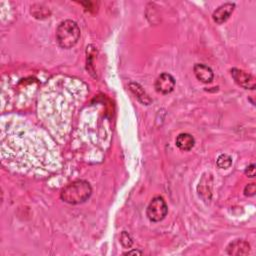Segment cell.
<instances>
[{
    "label": "cell",
    "mask_w": 256,
    "mask_h": 256,
    "mask_svg": "<svg viewBox=\"0 0 256 256\" xmlns=\"http://www.w3.org/2000/svg\"><path fill=\"white\" fill-rule=\"evenodd\" d=\"M92 193L90 184L85 180H76L66 185L61 191V199L69 204L85 202Z\"/></svg>",
    "instance_id": "cell-1"
},
{
    "label": "cell",
    "mask_w": 256,
    "mask_h": 256,
    "mask_svg": "<svg viewBox=\"0 0 256 256\" xmlns=\"http://www.w3.org/2000/svg\"><path fill=\"white\" fill-rule=\"evenodd\" d=\"M80 38V29L75 21L64 20L56 29V40L61 48H72Z\"/></svg>",
    "instance_id": "cell-2"
},
{
    "label": "cell",
    "mask_w": 256,
    "mask_h": 256,
    "mask_svg": "<svg viewBox=\"0 0 256 256\" xmlns=\"http://www.w3.org/2000/svg\"><path fill=\"white\" fill-rule=\"evenodd\" d=\"M168 212V207L165 200L161 196L154 197L146 210L148 219L152 222H159L165 218Z\"/></svg>",
    "instance_id": "cell-3"
},
{
    "label": "cell",
    "mask_w": 256,
    "mask_h": 256,
    "mask_svg": "<svg viewBox=\"0 0 256 256\" xmlns=\"http://www.w3.org/2000/svg\"><path fill=\"white\" fill-rule=\"evenodd\" d=\"M231 76L234 81L244 89H255V78L251 74L238 68H233L231 69Z\"/></svg>",
    "instance_id": "cell-4"
},
{
    "label": "cell",
    "mask_w": 256,
    "mask_h": 256,
    "mask_svg": "<svg viewBox=\"0 0 256 256\" xmlns=\"http://www.w3.org/2000/svg\"><path fill=\"white\" fill-rule=\"evenodd\" d=\"M175 87V79L169 73L160 74L155 81V89L161 94H168L173 91Z\"/></svg>",
    "instance_id": "cell-5"
},
{
    "label": "cell",
    "mask_w": 256,
    "mask_h": 256,
    "mask_svg": "<svg viewBox=\"0 0 256 256\" xmlns=\"http://www.w3.org/2000/svg\"><path fill=\"white\" fill-rule=\"evenodd\" d=\"M234 8H235V4L231 2H227L220 5L212 14V18L214 22H216L217 24H222L225 21H227V19L234 11Z\"/></svg>",
    "instance_id": "cell-6"
},
{
    "label": "cell",
    "mask_w": 256,
    "mask_h": 256,
    "mask_svg": "<svg viewBox=\"0 0 256 256\" xmlns=\"http://www.w3.org/2000/svg\"><path fill=\"white\" fill-rule=\"evenodd\" d=\"M194 74L196 76V78L203 82V83H210L213 80L214 74L212 69L205 65V64H201V63H197L194 65Z\"/></svg>",
    "instance_id": "cell-7"
},
{
    "label": "cell",
    "mask_w": 256,
    "mask_h": 256,
    "mask_svg": "<svg viewBox=\"0 0 256 256\" xmlns=\"http://www.w3.org/2000/svg\"><path fill=\"white\" fill-rule=\"evenodd\" d=\"M250 252V245L243 239H237L227 246L229 255H246Z\"/></svg>",
    "instance_id": "cell-8"
},
{
    "label": "cell",
    "mask_w": 256,
    "mask_h": 256,
    "mask_svg": "<svg viewBox=\"0 0 256 256\" xmlns=\"http://www.w3.org/2000/svg\"><path fill=\"white\" fill-rule=\"evenodd\" d=\"M176 146L182 151H189L195 144L194 137L189 133H181L176 137Z\"/></svg>",
    "instance_id": "cell-9"
},
{
    "label": "cell",
    "mask_w": 256,
    "mask_h": 256,
    "mask_svg": "<svg viewBox=\"0 0 256 256\" xmlns=\"http://www.w3.org/2000/svg\"><path fill=\"white\" fill-rule=\"evenodd\" d=\"M131 91L136 95V97L144 104H148L150 102V99L148 97V95L144 92V90L142 89V87L137 84V83H131L129 85Z\"/></svg>",
    "instance_id": "cell-10"
},
{
    "label": "cell",
    "mask_w": 256,
    "mask_h": 256,
    "mask_svg": "<svg viewBox=\"0 0 256 256\" xmlns=\"http://www.w3.org/2000/svg\"><path fill=\"white\" fill-rule=\"evenodd\" d=\"M232 164V158L228 154H221L217 158V166L221 169H227Z\"/></svg>",
    "instance_id": "cell-11"
},
{
    "label": "cell",
    "mask_w": 256,
    "mask_h": 256,
    "mask_svg": "<svg viewBox=\"0 0 256 256\" xmlns=\"http://www.w3.org/2000/svg\"><path fill=\"white\" fill-rule=\"evenodd\" d=\"M120 239H121V243L123 244L124 247H128V248H129V247L132 245V239H131L130 235L128 234L127 232H125V231L122 232Z\"/></svg>",
    "instance_id": "cell-12"
},
{
    "label": "cell",
    "mask_w": 256,
    "mask_h": 256,
    "mask_svg": "<svg viewBox=\"0 0 256 256\" xmlns=\"http://www.w3.org/2000/svg\"><path fill=\"white\" fill-rule=\"evenodd\" d=\"M255 192H256L255 183H250V184L246 185V187L244 189V194L246 196H253V195H255Z\"/></svg>",
    "instance_id": "cell-13"
},
{
    "label": "cell",
    "mask_w": 256,
    "mask_h": 256,
    "mask_svg": "<svg viewBox=\"0 0 256 256\" xmlns=\"http://www.w3.org/2000/svg\"><path fill=\"white\" fill-rule=\"evenodd\" d=\"M245 174H246L248 177H251V178L255 177V165H254V164L249 165V166L246 168V170H245Z\"/></svg>",
    "instance_id": "cell-14"
},
{
    "label": "cell",
    "mask_w": 256,
    "mask_h": 256,
    "mask_svg": "<svg viewBox=\"0 0 256 256\" xmlns=\"http://www.w3.org/2000/svg\"><path fill=\"white\" fill-rule=\"evenodd\" d=\"M125 255H132V254H142V252L141 251H138V250H132V251H128V252H126V253H124Z\"/></svg>",
    "instance_id": "cell-15"
}]
</instances>
